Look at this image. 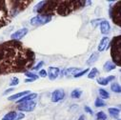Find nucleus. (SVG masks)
<instances>
[{"mask_svg":"<svg viewBox=\"0 0 121 120\" xmlns=\"http://www.w3.org/2000/svg\"><path fill=\"white\" fill-rule=\"evenodd\" d=\"M52 16H47V15H41V14H37L36 16L33 17L30 21L32 26H35V27H38V26H41V25H45L47 23H49L51 20H52Z\"/></svg>","mask_w":121,"mask_h":120,"instance_id":"7","label":"nucleus"},{"mask_svg":"<svg viewBox=\"0 0 121 120\" xmlns=\"http://www.w3.org/2000/svg\"><path fill=\"white\" fill-rule=\"evenodd\" d=\"M32 2V0H15V1H7V5L12 16L13 17L28 8Z\"/></svg>","mask_w":121,"mask_h":120,"instance_id":"4","label":"nucleus"},{"mask_svg":"<svg viewBox=\"0 0 121 120\" xmlns=\"http://www.w3.org/2000/svg\"><path fill=\"white\" fill-rule=\"evenodd\" d=\"M47 73H48V77L50 78V80H54L60 74V70L57 67H49Z\"/></svg>","mask_w":121,"mask_h":120,"instance_id":"11","label":"nucleus"},{"mask_svg":"<svg viewBox=\"0 0 121 120\" xmlns=\"http://www.w3.org/2000/svg\"><path fill=\"white\" fill-rule=\"evenodd\" d=\"M82 95V91L81 90H78V89H75L71 93V97L73 98V99H78L80 98V96Z\"/></svg>","mask_w":121,"mask_h":120,"instance_id":"23","label":"nucleus"},{"mask_svg":"<svg viewBox=\"0 0 121 120\" xmlns=\"http://www.w3.org/2000/svg\"><path fill=\"white\" fill-rule=\"evenodd\" d=\"M100 32H101L102 34H105V35L110 34V32H111V25H110L109 21L104 19L100 23Z\"/></svg>","mask_w":121,"mask_h":120,"instance_id":"12","label":"nucleus"},{"mask_svg":"<svg viewBox=\"0 0 121 120\" xmlns=\"http://www.w3.org/2000/svg\"><path fill=\"white\" fill-rule=\"evenodd\" d=\"M14 91V89L13 88H10V89H7L6 91L4 92V95H7L8 94H10V93H12V92H13Z\"/></svg>","mask_w":121,"mask_h":120,"instance_id":"35","label":"nucleus"},{"mask_svg":"<svg viewBox=\"0 0 121 120\" xmlns=\"http://www.w3.org/2000/svg\"><path fill=\"white\" fill-rule=\"evenodd\" d=\"M85 119H86V116H85L84 114L80 115V116H79V118H78V120H85Z\"/></svg>","mask_w":121,"mask_h":120,"instance_id":"37","label":"nucleus"},{"mask_svg":"<svg viewBox=\"0 0 121 120\" xmlns=\"http://www.w3.org/2000/svg\"><path fill=\"white\" fill-rule=\"evenodd\" d=\"M31 94V92H30V91L20 92V93H17V94H13V95L9 96V97H8V100H10V101L17 100V99H20V98H22L23 96H25V95H27V94Z\"/></svg>","mask_w":121,"mask_h":120,"instance_id":"17","label":"nucleus"},{"mask_svg":"<svg viewBox=\"0 0 121 120\" xmlns=\"http://www.w3.org/2000/svg\"><path fill=\"white\" fill-rule=\"evenodd\" d=\"M89 72H90V70H89V69H85L84 71H80L79 73H77L76 74H74V76H73V77H75V78L81 77V76H83L85 73H89Z\"/></svg>","mask_w":121,"mask_h":120,"instance_id":"29","label":"nucleus"},{"mask_svg":"<svg viewBox=\"0 0 121 120\" xmlns=\"http://www.w3.org/2000/svg\"><path fill=\"white\" fill-rule=\"evenodd\" d=\"M19 84V79L17 77H13L11 82H10V86L11 87H14V86H17Z\"/></svg>","mask_w":121,"mask_h":120,"instance_id":"30","label":"nucleus"},{"mask_svg":"<svg viewBox=\"0 0 121 120\" xmlns=\"http://www.w3.org/2000/svg\"><path fill=\"white\" fill-rule=\"evenodd\" d=\"M44 66V62L43 61H40V62H38V64L36 65V66H35V67H33L31 70H33V71H40L41 70V68Z\"/></svg>","mask_w":121,"mask_h":120,"instance_id":"31","label":"nucleus"},{"mask_svg":"<svg viewBox=\"0 0 121 120\" xmlns=\"http://www.w3.org/2000/svg\"><path fill=\"white\" fill-rule=\"evenodd\" d=\"M95 106L96 107V108H101V107H105L106 106V103H105V101L103 100V99H101V98H96L95 99Z\"/></svg>","mask_w":121,"mask_h":120,"instance_id":"26","label":"nucleus"},{"mask_svg":"<svg viewBox=\"0 0 121 120\" xmlns=\"http://www.w3.org/2000/svg\"><path fill=\"white\" fill-rule=\"evenodd\" d=\"M111 90L113 92V93H116V94H121V86L117 83V82H112L111 84Z\"/></svg>","mask_w":121,"mask_h":120,"instance_id":"22","label":"nucleus"},{"mask_svg":"<svg viewBox=\"0 0 121 120\" xmlns=\"http://www.w3.org/2000/svg\"><path fill=\"white\" fill-rule=\"evenodd\" d=\"M36 97H37V94H35V93H31V94H29L23 96L22 98L18 99L17 103L20 104V103H24V102H28V101H33V100H34L35 98H36Z\"/></svg>","mask_w":121,"mask_h":120,"instance_id":"16","label":"nucleus"},{"mask_svg":"<svg viewBox=\"0 0 121 120\" xmlns=\"http://www.w3.org/2000/svg\"><path fill=\"white\" fill-rule=\"evenodd\" d=\"M98 93H99V96H100L101 99H108L110 97L109 93L106 91V90H104V89H99Z\"/></svg>","mask_w":121,"mask_h":120,"instance_id":"24","label":"nucleus"},{"mask_svg":"<svg viewBox=\"0 0 121 120\" xmlns=\"http://www.w3.org/2000/svg\"><path fill=\"white\" fill-rule=\"evenodd\" d=\"M114 69H116V65L112 61H107L103 65V70L105 72H107V73H109V72H111V71H112Z\"/></svg>","mask_w":121,"mask_h":120,"instance_id":"19","label":"nucleus"},{"mask_svg":"<svg viewBox=\"0 0 121 120\" xmlns=\"http://www.w3.org/2000/svg\"><path fill=\"white\" fill-rule=\"evenodd\" d=\"M35 80L34 79H31V78H27L25 79V83H30V82H34Z\"/></svg>","mask_w":121,"mask_h":120,"instance_id":"36","label":"nucleus"},{"mask_svg":"<svg viewBox=\"0 0 121 120\" xmlns=\"http://www.w3.org/2000/svg\"><path fill=\"white\" fill-rule=\"evenodd\" d=\"M111 57L112 62L121 68V34L114 36L110 42Z\"/></svg>","mask_w":121,"mask_h":120,"instance_id":"3","label":"nucleus"},{"mask_svg":"<svg viewBox=\"0 0 121 120\" xmlns=\"http://www.w3.org/2000/svg\"><path fill=\"white\" fill-rule=\"evenodd\" d=\"M84 110H85V111H87V112L90 113V114H93V113H94L93 110L91 109L90 107H88V106H85V107H84Z\"/></svg>","mask_w":121,"mask_h":120,"instance_id":"34","label":"nucleus"},{"mask_svg":"<svg viewBox=\"0 0 121 120\" xmlns=\"http://www.w3.org/2000/svg\"><path fill=\"white\" fill-rule=\"evenodd\" d=\"M13 16L7 5V1L0 0V29L12 22Z\"/></svg>","mask_w":121,"mask_h":120,"instance_id":"5","label":"nucleus"},{"mask_svg":"<svg viewBox=\"0 0 121 120\" xmlns=\"http://www.w3.org/2000/svg\"><path fill=\"white\" fill-rule=\"evenodd\" d=\"M38 76H40V77H46V76H48V73L46 72V70H40L39 72H38Z\"/></svg>","mask_w":121,"mask_h":120,"instance_id":"32","label":"nucleus"},{"mask_svg":"<svg viewBox=\"0 0 121 120\" xmlns=\"http://www.w3.org/2000/svg\"><path fill=\"white\" fill-rule=\"evenodd\" d=\"M119 72H120V73H121V68H120V69H119Z\"/></svg>","mask_w":121,"mask_h":120,"instance_id":"38","label":"nucleus"},{"mask_svg":"<svg viewBox=\"0 0 121 120\" xmlns=\"http://www.w3.org/2000/svg\"><path fill=\"white\" fill-rule=\"evenodd\" d=\"M35 62V51L22 42L9 40L0 43V75L27 73Z\"/></svg>","mask_w":121,"mask_h":120,"instance_id":"1","label":"nucleus"},{"mask_svg":"<svg viewBox=\"0 0 121 120\" xmlns=\"http://www.w3.org/2000/svg\"><path fill=\"white\" fill-rule=\"evenodd\" d=\"M28 29L27 28H23V29H20L18 31H16L15 33H13L12 35H11V38L12 40H16V41H19L21 38H23L27 34H28Z\"/></svg>","mask_w":121,"mask_h":120,"instance_id":"10","label":"nucleus"},{"mask_svg":"<svg viewBox=\"0 0 121 120\" xmlns=\"http://www.w3.org/2000/svg\"><path fill=\"white\" fill-rule=\"evenodd\" d=\"M87 4L85 0H49L40 1L34 8V13L41 15L67 16L81 10Z\"/></svg>","mask_w":121,"mask_h":120,"instance_id":"2","label":"nucleus"},{"mask_svg":"<svg viewBox=\"0 0 121 120\" xmlns=\"http://www.w3.org/2000/svg\"><path fill=\"white\" fill-rule=\"evenodd\" d=\"M110 17L112 20L113 24L121 28V1L114 3L110 10Z\"/></svg>","mask_w":121,"mask_h":120,"instance_id":"6","label":"nucleus"},{"mask_svg":"<svg viewBox=\"0 0 121 120\" xmlns=\"http://www.w3.org/2000/svg\"><path fill=\"white\" fill-rule=\"evenodd\" d=\"M25 75L28 77V78H31V79H34V80H36L38 79V75L34 73H30V72H27L25 73Z\"/></svg>","mask_w":121,"mask_h":120,"instance_id":"28","label":"nucleus"},{"mask_svg":"<svg viewBox=\"0 0 121 120\" xmlns=\"http://www.w3.org/2000/svg\"><path fill=\"white\" fill-rule=\"evenodd\" d=\"M36 107V103L33 100V101H28V102H24V103H20L17 106V110L20 111H33Z\"/></svg>","mask_w":121,"mask_h":120,"instance_id":"8","label":"nucleus"},{"mask_svg":"<svg viewBox=\"0 0 121 120\" xmlns=\"http://www.w3.org/2000/svg\"><path fill=\"white\" fill-rule=\"evenodd\" d=\"M114 79H115L114 75H109L108 77H98L96 81L101 86H107L111 81H113Z\"/></svg>","mask_w":121,"mask_h":120,"instance_id":"14","label":"nucleus"},{"mask_svg":"<svg viewBox=\"0 0 121 120\" xmlns=\"http://www.w3.org/2000/svg\"><path fill=\"white\" fill-rule=\"evenodd\" d=\"M108 111L110 113V115L114 118V119H118L119 118V114H120V110L117 108H109Z\"/></svg>","mask_w":121,"mask_h":120,"instance_id":"20","label":"nucleus"},{"mask_svg":"<svg viewBox=\"0 0 121 120\" xmlns=\"http://www.w3.org/2000/svg\"><path fill=\"white\" fill-rule=\"evenodd\" d=\"M25 117V114L23 113V112H17V115H16V117L14 118V120H21V119H23Z\"/></svg>","mask_w":121,"mask_h":120,"instance_id":"33","label":"nucleus"},{"mask_svg":"<svg viewBox=\"0 0 121 120\" xmlns=\"http://www.w3.org/2000/svg\"><path fill=\"white\" fill-rule=\"evenodd\" d=\"M64 96H65L64 90H62V89L55 90V91H53L52 94V102L56 103L60 100H62L64 98Z\"/></svg>","mask_w":121,"mask_h":120,"instance_id":"9","label":"nucleus"},{"mask_svg":"<svg viewBox=\"0 0 121 120\" xmlns=\"http://www.w3.org/2000/svg\"><path fill=\"white\" fill-rule=\"evenodd\" d=\"M16 115H17V112L15 111H9L7 114H5L2 120H14Z\"/></svg>","mask_w":121,"mask_h":120,"instance_id":"21","label":"nucleus"},{"mask_svg":"<svg viewBox=\"0 0 121 120\" xmlns=\"http://www.w3.org/2000/svg\"><path fill=\"white\" fill-rule=\"evenodd\" d=\"M99 58V52L98 51H95V52H93L92 55L89 57V59L87 60V65H92L94 64L95 62H96Z\"/></svg>","mask_w":121,"mask_h":120,"instance_id":"18","label":"nucleus"},{"mask_svg":"<svg viewBox=\"0 0 121 120\" xmlns=\"http://www.w3.org/2000/svg\"><path fill=\"white\" fill-rule=\"evenodd\" d=\"M98 73H99L98 70H97L96 68H93L92 70L89 72V73H88V78H89V79H94Z\"/></svg>","mask_w":121,"mask_h":120,"instance_id":"25","label":"nucleus"},{"mask_svg":"<svg viewBox=\"0 0 121 120\" xmlns=\"http://www.w3.org/2000/svg\"><path fill=\"white\" fill-rule=\"evenodd\" d=\"M80 72V69L79 68H69V69H66L64 71H62V74L61 76L65 75L67 77H71V76H74V74H76L77 73Z\"/></svg>","mask_w":121,"mask_h":120,"instance_id":"13","label":"nucleus"},{"mask_svg":"<svg viewBox=\"0 0 121 120\" xmlns=\"http://www.w3.org/2000/svg\"><path fill=\"white\" fill-rule=\"evenodd\" d=\"M117 120H121V118H118V119H117Z\"/></svg>","mask_w":121,"mask_h":120,"instance_id":"39","label":"nucleus"},{"mask_svg":"<svg viewBox=\"0 0 121 120\" xmlns=\"http://www.w3.org/2000/svg\"><path fill=\"white\" fill-rule=\"evenodd\" d=\"M96 118L97 120H108V117L104 111H98L96 113Z\"/></svg>","mask_w":121,"mask_h":120,"instance_id":"27","label":"nucleus"},{"mask_svg":"<svg viewBox=\"0 0 121 120\" xmlns=\"http://www.w3.org/2000/svg\"><path fill=\"white\" fill-rule=\"evenodd\" d=\"M109 43H110V38H109L108 36H105V37H103V38L100 40V42H99V45H98V48H97V50H98V52L105 51V50L107 49V47H108Z\"/></svg>","mask_w":121,"mask_h":120,"instance_id":"15","label":"nucleus"}]
</instances>
